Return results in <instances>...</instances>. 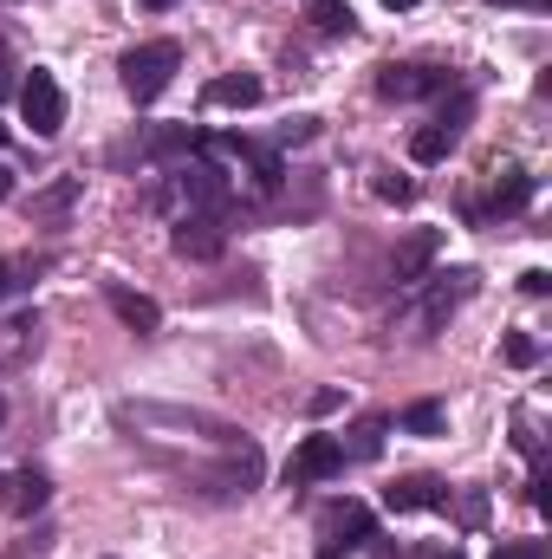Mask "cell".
<instances>
[{
	"label": "cell",
	"mask_w": 552,
	"mask_h": 559,
	"mask_svg": "<svg viewBox=\"0 0 552 559\" xmlns=\"http://www.w3.org/2000/svg\"><path fill=\"white\" fill-rule=\"evenodd\" d=\"M111 423H118L124 436H149V442H215V449L241 442V429H235L228 417H215V411L149 404V397H124V404H111Z\"/></svg>",
	"instance_id": "obj_1"
},
{
	"label": "cell",
	"mask_w": 552,
	"mask_h": 559,
	"mask_svg": "<svg viewBox=\"0 0 552 559\" xmlns=\"http://www.w3.org/2000/svg\"><path fill=\"white\" fill-rule=\"evenodd\" d=\"M176 66H182V46H176V39H143V46H131V52L118 59V79H124V92H131L137 105H156V98L169 92Z\"/></svg>",
	"instance_id": "obj_2"
},
{
	"label": "cell",
	"mask_w": 552,
	"mask_h": 559,
	"mask_svg": "<svg viewBox=\"0 0 552 559\" xmlns=\"http://www.w3.org/2000/svg\"><path fill=\"white\" fill-rule=\"evenodd\" d=\"M371 540H377L371 508H364V501H332V508L319 514V554L312 559H351L358 547H371Z\"/></svg>",
	"instance_id": "obj_3"
},
{
	"label": "cell",
	"mask_w": 552,
	"mask_h": 559,
	"mask_svg": "<svg viewBox=\"0 0 552 559\" xmlns=\"http://www.w3.org/2000/svg\"><path fill=\"white\" fill-rule=\"evenodd\" d=\"M169 189H176L189 209H202V215H228V202H235V182H228V169H221V163H208V156H189V163H176Z\"/></svg>",
	"instance_id": "obj_4"
},
{
	"label": "cell",
	"mask_w": 552,
	"mask_h": 559,
	"mask_svg": "<svg viewBox=\"0 0 552 559\" xmlns=\"http://www.w3.org/2000/svg\"><path fill=\"white\" fill-rule=\"evenodd\" d=\"M13 98H20V118H26L33 138H59V131H65V92H59V79H52L46 66H33Z\"/></svg>",
	"instance_id": "obj_5"
},
{
	"label": "cell",
	"mask_w": 552,
	"mask_h": 559,
	"mask_svg": "<svg viewBox=\"0 0 552 559\" xmlns=\"http://www.w3.org/2000/svg\"><path fill=\"white\" fill-rule=\"evenodd\" d=\"M169 248H176V261H221V248H228V215L189 209V215L169 228Z\"/></svg>",
	"instance_id": "obj_6"
},
{
	"label": "cell",
	"mask_w": 552,
	"mask_h": 559,
	"mask_svg": "<svg viewBox=\"0 0 552 559\" xmlns=\"http://www.w3.org/2000/svg\"><path fill=\"white\" fill-rule=\"evenodd\" d=\"M332 475H345V449H338V436H305V442L292 449V462H286V488L332 481Z\"/></svg>",
	"instance_id": "obj_7"
},
{
	"label": "cell",
	"mask_w": 552,
	"mask_h": 559,
	"mask_svg": "<svg viewBox=\"0 0 552 559\" xmlns=\"http://www.w3.org/2000/svg\"><path fill=\"white\" fill-rule=\"evenodd\" d=\"M429 299H422V332H442L448 312H461L475 299V267H448V274H429Z\"/></svg>",
	"instance_id": "obj_8"
},
{
	"label": "cell",
	"mask_w": 552,
	"mask_h": 559,
	"mask_svg": "<svg viewBox=\"0 0 552 559\" xmlns=\"http://www.w3.org/2000/svg\"><path fill=\"white\" fill-rule=\"evenodd\" d=\"M527 202H533V176L527 169H501L488 202H468V222H501V215H520Z\"/></svg>",
	"instance_id": "obj_9"
},
{
	"label": "cell",
	"mask_w": 552,
	"mask_h": 559,
	"mask_svg": "<svg viewBox=\"0 0 552 559\" xmlns=\"http://www.w3.org/2000/svg\"><path fill=\"white\" fill-rule=\"evenodd\" d=\"M448 481H435V475H404V481H391L384 488V508L391 514H422V508H448Z\"/></svg>",
	"instance_id": "obj_10"
},
{
	"label": "cell",
	"mask_w": 552,
	"mask_h": 559,
	"mask_svg": "<svg viewBox=\"0 0 552 559\" xmlns=\"http://www.w3.org/2000/svg\"><path fill=\"white\" fill-rule=\"evenodd\" d=\"M429 92H448V72H435V66H384L377 72V98H429Z\"/></svg>",
	"instance_id": "obj_11"
},
{
	"label": "cell",
	"mask_w": 552,
	"mask_h": 559,
	"mask_svg": "<svg viewBox=\"0 0 552 559\" xmlns=\"http://www.w3.org/2000/svg\"><path fill=\"white\" fill-rule=\"evenodd\" d=\"M261 72H221V79H208L202 85V105L208 111H248V105H261Z\"/></svg>",
	"instance_id": "obj_12"
},
{
	"label": "cell",
	"mask_w": 552,
	"mask_h": 559,
	"mask_svg": "<svg viewBox=\"0 0 552 559\" xmlns=\"http://www.w3.org/2000/svg\"><path fill=\"white\" fill-rule=\"evenodd\" d=\"M435 254H442V228H416V235H404V241H397V261H391L397 286H416V280L429 274Z\"/></svg>",
	"instance_id": "obj_13"
},
{
	"label": "cell",
	"mask_w": 552,
	"mask_h": 559,
	"mask_svg": "<svg viewBox=\"0 0 552 559\" xmlns=\"http://www.w3.org/2000/svg\"><path fill=\"white\" fill-rule=\"evenodd\" d=\"M52 501V481H46V468H20V475H7V514H39Z\"/></svg>",
	"instance_id": "obj_14"
},
{
	"label": "cell",
	"mask_w": 552,
	"mask_h": 559,
	"mask_svg": "<svg viewBox=\"0 0 552 559\" xmlns=\"http://www.w3.org/2000/svg\"><path fill=\"white\" fill-rule=\"evenodd\" d=\"M105 299H111V312H118L131 332H156V325H163V306L143 299V293H131V286H105Z\"/></svg>",
	"instance_id": "obj_15"
},
{
	"label": "cell",
	"mask_w": 552,
	"mask_h": 559,
	"mask_svg": "<svg viewBox=\"0 0 552 559\" xmlns=\"http://www.w3.org/2000/svg\"><path fill=\"white\" fill-rule=\"evenodd\" d=\"M384 429H391V417H358L345 436H338L345 462H377V449H384Z\"/></svg>",
	"instance_id": "obj_16"
},
{
	"label": "cell",
	"mask_w": 552,
	"mask_h": 559,
	"mask_svg": "<svg viewBox=\"0 0 552 559\" xmlns=\"http://www.w3.org/2000/svg\"><path fill=\"white\" fill-rule=\"evenodd\" d=\"M312 26H319L325 39H351V33H358V13L338 7V0H312Z\"/></svg>",
	"instance_id": "obj_17"
},
{
	"label": "cell",
	"mask_w": 552,
	"mask_h": 559,
	"mask_svg": "<svg viewBox=\"0 0 552 559\" xmlns=\"http://www.w3.org/2000/svg\"><path fill=\"white\" fill-rule=\"evenodd\" d=\"M455 131H442V124H422V131H416L410 138V156L416 163H448V150H455Z\"/></svg>",
	"instance_id": "obj_18"
},
{
	"label": "cell",
	"mask_w": 552,
	"mask_h": 559,
	"mask_svg": "<svg viewBox=\"0 0 552 559\" xmlns=\"http://www.w3.org/2000/svg\"><path fill=\"white\" fill-rule=\"evenodd\" d=\"M442 404H429V397H422V404H410V411H404V417H397V429H410V436H442Z\"/></svg>",
	"instance_id": "obj_19"
},
{
	"label": "cell",
	"mask_w": 552,
	"mask_h": 559,
	"mask_svg": "<svg viewBox=\"0 0 552 559\" xmlns=\"http://www.w3.org/2000/svg\"><path fill=\"white\" fill-rule=\"evenodd\" d=\"M79 202V176H65V182H52L46 195H33V215H65Z\"/></svg>",
	"instance_id": "obj_20"
},
{
	"label": "cell",
	"mask_w": 552,
	"mask_h": 559,
	"mask_svg": "<svg viewBox=\"0 0 552 559\" xmlns=\"http://www.w3.org/2000/svg\"><path fill=\"white\" fill-rule=\"evenodd\" d=\"M501 358H507L514 371H533V365H540V338H527V332H507V345H501Z\"/></svg>",
	"instance_id": "obj_21"
},
{
	"label": "cell",
	"mask_w": 552,
	"mask_h": 559,
	"mask_svg": "<svg viewBox=\"0 0 552 559\" xmlns=\"http://www.w3.org/2000/svg\"><path fill=\"white\" fill-rule=\"evenodd\" d=\"M468 118H475V98H468V92H455V98L435 111V124H442V131H455V138L468 131Z\"/></svg>",
	"instance_id": "obj_22"
},
{
	"label": "cell",
	"mask_w": 552,
	"mask_h": 559,
	"mask_svg": "<svg viewBox=\"0 0 552 559\" xmlns=\"http://www.w3.org/2000/svg\"><path fill=\"white\" fill-rule=\"evenodd\" d=\"M371 189H377L384 202H397V209L416 202V182H410V176H391V169H377V182H371Z\"/></svg>",
	"instance_id": "obj_23"
},
{
	"label": "cell",
	"mask_w": 552,
	"mask_h": 559,
	"mask_svg": "<svg viewBox=\"0 0 552 559\" xmlns=\"http://www.w3.org/2000/svg\"><path fill=\"white\" fill-rule=\"evenodd\" d=\"M33 286V267L26 261H0V299H13V293H26Z\"/></svg>",
	"instance_id": "obj_24"
},
{
	"label": "cell",
	"mask_w": 552,
	"mask_h": 559,
	"mask_svg": "<svg viewBox=\"0 0 552 559\" xmlns=\"http://www.w3.org/2000/svg\"><path fill=\"white\" fill-rule=\"evenodd\" d=\"M455 521H461V527H481V521H488V495H481V488H468V495L455 501Z\"/></svg>",
	"instance_id": "obj_25"
},
{
	"label": "cell",
	"mask_w": 552,
	"mask_h": 559,
	"mask_svg": "<svg viewBox=\"0 0 552 559\" xmlns=\"http://www.w3.org/2000/svg\"><path fill=\"white\" fill-rule=\"evenodd\" d=\"M494 559H552V547H547V540H507Z\"/></svg>",
	"instance_id": "obj_26"
},
{
	"label": "cell",
	"mask_w": 552,
	"mask_h": 559,
	"mask_svg": "<svg viewBox=\"0 0 552 559\" xmlns=\"http://www.w3.org/2000/svg\"><path fill=\"white\" fill-rule=\"evenodd\" d=\"M319 138V118H286L279 124V143H312Z\"/></svg>",
	"instance_id": "obj_27"
},
{
	"label": "cell",
	"mask_w": 552,
	"mask_h": 559,
	"mask_svg": "<svg viewBox=\"0 0 552 559\" xmlns=\"http://www.w3.org/2000/svg\"><path fill=\"white\" fill-rule=\"evenodd\" d=\"M520 293H533V299H547V293H552V274H547V267H527V274H520Z\"/></svg>",
	"instance_id": "obj_28"
},
{
	"label": "cell",
	"mask_w": 552,
	"mask_h": 559,
	"mask_svg": "<svg viewBox=\"0 0 552 559\" xmlns=\"http://www.w3.org/2000/svg\"><path fill=\"white\" fill-rule=\"evenodd\" d=\"M20 92V79H13V59H7V46H0V98H13Z\"/></svg>",
	"instance_id": "obj_29"
},
{
	"label": "cell",
	"mask_w": 552,
	"mask_h": 559,
	"mask_svg": "<svg viewBox=\"0 0 552 559\" xmlns=\"http://www.w3.org/2000/svg\"><path fill=\"white\" fill-rule=\"evenodd\" d=\"M7 195H13V169L0 163V202H7Z\"/></svg>",
	"instance_id": "obj_30"
},
{
	"label": "cell",
	"mask_w": 552,
	"mask_h": 559,
	"mask_svg": "<svg viewBox=\"0 0 552 559\" xmlns=\"http://www.w3.org/2000/svg\"><path fill=\"white\" fill-rule=\"evenodd\" d=\"M501 7H533V13H540V7H547V0H501Z\"/></svg>",
	"instance_id": "obj_31"
},
{
	"label": "cell",
	"mask_w": 552,
	"mask_h": 559,
	"mask_svg": "<svg viewBox=\"0 0 552 559\" xmlns=\"http://www.w3.org/2000/svg\"><path fill=\"white\" fill-rule=\"evenodd\" d=\"M143 7H149V13H163V7H169V0H143Z\"/></svg>",
	"instance_id": "obj_32"
},
{
	"label": "cell",
	"mask_w": 552,
	"mask_h": 559,
	"mask_svg": "<svg viewBox=\"0 0 552 559\" xmlns=\"http://www.w3.org/2000/svg\"><path fill=\"white\" fill-rule=\"evenodd\" d=\"M384 7H416V0H384Z\"/></svg>",
	"instance_id": "obj_33"
},
{
	"label": "cell",
	"mask_w": 552,
	"mask_h": 559,
	"mask_svg": "<svg viewBox=\"0 0 552 559\" xmlns=\"http://www.w3.org/2000/svg\"><path fill=\"white\" fill-rule=\"evenodd\" d=\"M0 417H7V397H0Z\"/></svg>",
	"instance_id": "obj_34"
}]
</instances>
